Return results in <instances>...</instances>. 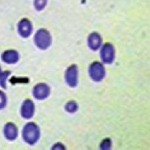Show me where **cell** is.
Returning <instances> with one entry per match:
<instances>
[{
	"label": "cell",
	"mask_w": 150,
	"mask_h": 150,
	"mask_svg": "<svg viewBox=\"0 0 150 150\" xmlns=\"http://www.w3.org/2000/svg\"><path fill=\"white\" fill-rule=\"evenodd\" d=\"M23 136L27 143L31 145L34 144L38 140L40 136L38 127L33 123L27 124L23 130Z\"/></svg>",
	"instance_id": "cell-1"
},
{
	"label": "cell",
	"mask_w": 150,
	"mask_h": 150,
	"mask_svg": "<svg viewBox=\"0 0 150 150\" xmlns=\"http://www.w3.org/2000/svg\"><path fill=\"white\" fill-rule=\"evenodd\" d=\"M34 40L39 48L45 50L50 47L51 42V37L50 33L47 30L42 29L36 33Z\"/></svg>",
	"instance_id": "cell-2"
},
{
	"label": "cell",
	"mask_w": 150,
	"mask_h": 150,
	"mask_svg": "<svg viewBox=\"0 0 150 150\" xmlns=\"http://www.w3.org/2000/svg\"><path fill=\"white\" fill-rule=\"evenodd\" d=\"M89 72L90 77L96 82L101 81L106 74L104 67L101 63L98 62H95L90 65Z\"/></svg>",
	"instance_id": "cell-3"
},
{
	"label": "cell",
	"mask_w": 150,
	"mask_h": 150,
	"mask_svg": "<svg viewBox=\"0 0 150 150\" xmlns=\"http://www.w3.org/2000/svg\"><path fill=\"white\" fill-rule=\"evenodd\" d=\"M115 55V49L112 44L107 43L103 46L100 51V56L103 62L111 64L114 59Z\"/></svg>",
	"instance_id": "cell-4"
},
{
	"label": "cell",
	"mask_w": 150,
	"mask_h": 150,
	"mask_svg": "<svg viewBox=\"0 0 150 150\" xmlns=\"http://www.w3.org/2000/svg\"><path fill=\"white\" fill-rule=\"evenodd\" d=\"M78 68L73 65L67 69L65 74V79L67 84L71 87L76 86L78 82Z\"/></svg>",
	"instance_id": "cell-5"
},
{
	"label": "cell",
	"mask_w": 150,
	"mask_h": 150,
	"mask_svg": "<svg viewBox=\"0 0 150 150\" xmlns=\"http://www.w3.org/2000/svg\"><path fill=\"white\" fill-rule=\"evenodd\" d=\"M50 92V88L47 85L40 83L34 87L33 93L34 96L36 99L42 100L49 96Z\"/></svg>",
	"instance_id": "cell-6"
},
{
	"label": "cell",
	"mask_w": 150,
	"mask_h": 150,
	"mask_svg": "<svg viewBox=\"0 0 150 150\" xmlns=\"http://www.w3.org/2000/svg\"><path fill=\"white\" fill-rule=\"evenodd\" d=\"M18 30L22 37L25 38L28 37L30 35L32 30L31 22L27 19L22 20L18 24Z\"/></svg>",
	"instance_id": "cell-7"
},
{
	"label": "cell",
	"mask_w": 150,
	"mask_h": 150,
	"mask_svg": "<svg viewBox=\"0 0 150 150\" xmlns=\"http://www.w3.org/2000/svg\"><path fill=\"white\" fill-rule=\"evenodd\" d=\"M34 110V107L33 103L30 100H27L24 102L22 106V116L25 119H30L33 116Z\"/></svg>",
	"instance_id": "cell-8"
},
{
	"label": "cell",
	"mask_w": 150,
	"mask_h": 150,
	"mask_svg": "<svg viewBox=\"0 0 150 150\" xmlns=\"http://www.w3.org/2000/svg\"><path fill=\"white\" fill-rule=\"evenodd\" d=\"M102 40L99 34L94 32L90 35L88 39L89 47L92 50L96 51L100 47Z\"/></svg>",
	"instance_id": "cell-9"
},
{
	"label": "cell",
	"mask_w": 150,
	"mask_h": 150,
	"mask_svg": "<svg viewBox=\"0 0 150 150\" xmlns=\"http://www.w3.org/2000/svg\"><path fill=\"white\" fill-rule=\"evenodd\" d=\"M4 134L7 139L10 140L15 139L18 135L16 127L13 123H8L5 126Z\"/></svg>",
	"instance_id": "cell-10"
},
{
	"label": "cell",
	"mask_w": 150,
	"mask_h": 150,
	"mask_svg": "<svg viewBox=\"0 0 150 150\" xmlns=\"http://www.w3.org/2000/svg\"><path fill=\"white\" fill-rule=\"evenodd\" d=\"M2 59L3 61L7 63L14 64L18 61L19 55L18 53L16 51H8L3 54Z\"/></svg>",
	"instance_id": "cell-11"
},
{
	"label": "cell",
	"mask_w": 150,
	"mask_h": 150,
	"mask_svg": "<svg viewBox=\"0 0 150 150\" xmlns=\"http://www.w3.org/2000/svg\"><path fill=\"white\" fill-rule=\"evenodd\" d=\"M48 0H34V5L35 8L38 11L43 10L47 5Z\"/></svg>",
	"instance_id": "cell-12"
},
{
	"label": "cell",
	"mask_w": 150,
	"mask_h": 150,
	"mask_svg": "<svg viewBox=\"0 0 150 150\" xmlns=\"http://www.w3.org/2000/svg\"><path fill=\"white\" fill-rule=\"evenodd\" d=\"M78 108L76 103L74 101L68 102L65 106L66 110L69 112L74 113L76 112Z\"/></svg>",
	"instance_id": "cell-13"
},
{
	"label": "cell",
	"mask_w": 150,
	"mask_h": 150,
	"mask_svg": "<svg viewBox=\"0 0 150 150\" xmlns=\"http://www.w3.org/2000/svg\"><path fill=\"white\" fill-rule=\"evenodd\" d=\"M111 145V140L109 138H106L101 142L100 147L101 149L108 150L110 149Z\"/></svg>",
	"instance_id": "cell-14"
},
{
	"label": "cell",
	"mask_w": 150,
	"mask_h": 150,
	"mask_svg": "<svg viewBox=\"0 0 150 150\" xmlns=\"http://www.w3.org/2000/svg\"><path fill=\"white\" fill-rule=\"evenodd\" d=\"M9 74V73L8 72H5L1 75L0 78V85L4 88H6V80Z\"/></svg>",
	"instance_id": "cell-15"
},
{
	"label": "cell",
	"mask_w": 150,
	"mask_h": 150,
	"mask_svg": "<svg viewBox=\"0 0 150 150\" xmlns=\"http://www.w3.org/2000/svg\"><path fill=\"white\" fill-rule=\"evenodd\" d=\"M6 104V98L3 92L0 91V109L4 108Z\"/></svg>",
	"instance_id": "cell-16"
},
{
	"label": "cell",
	"mask_w": 150,
	"mask_h": 150,
	"mask_svg": "<svg viewBox=\"0 0 150 150\" xmlns=\"http://www.w3.org/2000/svg\"><path fill=\"white\" fill-rule=\"evenodd\" d=\"M52 149H65L64 146L61 144L57 143L55 144L52 147Z\"/></svg>",
	"instance_id": "cell-17"
},
{
	"label": "cell",
	"mask_w": 150,
	"mask_h": 150,
	"mask_svg": "<svg viewBox=\"0 0 150 150\" xmlns=\"http://www.w3.org/2000/svg\"><path fill=\"white\" fill-rule=\"evenodd\" d=\"M1 68H0V76H1Z\"/></svg>",
	"instance_id": "cell-18"
}]
</instances>
